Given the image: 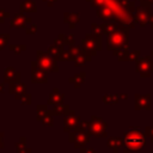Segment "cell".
<instances>
[{
    "instance_id": "1",
    "label": "cell",
    "mask_w": 153,
    "mask_h": 153,
    "mask_svg": "<svg viewBox=\"0 0 153 153\" xmlns=\"http://www.w3.org/2000/svg\"><path fill=\"white\" fill-rule=\"evenodd\" d=\"M124 142L129 152L139 153L145 146V135L141 133L139 127H131L128 131L124 133Z\"/></svg>"
},
{
    "instance_id": "2",
    "label": "cell",
    "mask_w": 153,
    "mask_h": 153,
    "mask_svg": "<svg viewBox=\"0 0 153 153\" xmlns=\"http://www.w3.org/2000/svg\"><path fill=\"white\" fill-rule=\"evenodd\" d=\"M90 131L85 127L78 124L72 131H69V141L74 143L75 148H81L90 142Z\"/></svg>"
},
{
    "instance_id": "3",
    "label": "cell",
    "mask_w": 153,
    "mask_h": 153,
    "mask_svg": "<svg viewBox=\"0 0 153 153\" xmlns=\"http://www.w3.org/2000/svg\"><path fill=\"white\" fill-rule=\"evenodd\" d=\"M124 47H127V30L114 31L112 33L109 35V38H108L109 50L110 49L114 51H116L117 49L122 50V49H126Z\"/></svg>"
},
{
    "instance_id": "4",
    "label": "cell",
    "mask_w": 153,
    "mask_h": 153,
    "mask_svg": "<svg viewBox=\"0 0 153 153\" xmlns=\"http://www.w3.org/2000/svg\"><path fill=\"white\" fill-rule=\"evenodd\" d=\"M106 122L99 117L92 116L90 120V126H88V131L91 135L97 136V137H103L106 136Z\"/></svg>"
},
{
    "instance_id": "5",
    "label": "cell",
    "mask_w": 153,
    "mask_h": 153,
    "mask_svg": "<svg viewBox=\"0 0 153 153\" xmlns=\"http://www.w3.org/2000/svg\"><path fill=\"white\" fill-rule=\"evenodd\" d=\"M37 62L39 63V66L45 69L47 72H57L59 68H57V63H56V60L54 57H51L49 54L47 53H43L41 50L37 51Z\"/></svg>"
},
{
    "instance_id": "6",
    "label": "cell",
    "mask_w": 153,
    "mask_h": 153,
    "mask_svg": "<svg viewBox=\"0 0 153 153\" xmlns=\"http://www.w3.org/2000/svg\"><path fill=\"white\" fill-rule=\"evenodd\" d=\"M136 71L140 73V75L142 78L151 76V73L153 72V61H152V57L151 56L149 57L147 56V57H143L140 61H137Z\"/></svg>"
},
{
    "instance_id": "7",
    "label": "cell",
    "mask_w": 153,
    "mask_h": 153,
    "mask_svg": "<svg viewBox=\"0 0 153 153\" xmlns=\"http://www.w3.org/2000/svg\"><path fill=\"white\" fill-rule=\"evenodd\" d=\"M32 72H31V80L32 82L36 84H42V82H47L48 81V76H47V71L43 69L38 62H32Z\"/></svg>"
},
{
    "instance_id": "8",
    "label": "cell",
    "mask_w": 153,
    "mask_h": 153,
    "mask_svg": "<svg viewBox=\"0 0 153 153\" xmlns=\"http://www.w3.org/2000/svg\"><path fill=\"white\" fill-rule=\"evenodd\" d=\"M37 121H39L43 126H53V112L47 109L45 105H38L37 106Z\"/></svg>"
},
{
    "instance_id": "9",
    "label": "cell",
    "mask_w": 153,
    "mask_h": 153,
    "mask_svg": "<svg viewBox=\"0 0 153 153\" xmlns=\"http://www.w3.org/2000/svg\"><path fill=\"white\" fill-rule=\"evenodd\" d=\"M63 121H65V127H63V129H65V131L69 133V131H72L74 128H76V126L80 123V117H79L78 115H75V112L69 109V111L63 116Z\"/></svg>"
},
{
    "instance_id": "10",
    "label": "cell",
    "mask_w": 153,
    "mask_h": 153,
    "mask_svg": "<svg viewBox=\"0 0 153 153\" xmlns=\"http://www.w3.org/2000/svg\"><path fill=\"white\" fill-rule=\"evenodd\" d=\"M25 91H26V85L25 84H22L19 81L12 82L10 85V93L11 94H14V98L16 99H20L25 94Z\"/></svg>"
},
{
    "instance_id": "11",
    "label": "cell",
    "mask_w": 153,
    "mask_h": 153,
    "mask_svg": "<svg viewBox=\"0 0 153 153\" xmlns=\"http://www.w3.org/2000/svg\"><path fill=\"white\" fill-rule=\"evenodd\" d=\"M135 109H146L149 110L151 109V96L149 94H136L135 96Z\"/></svg>"
},
{
    "instance_id": "12",
    "label": "cell",
    "mask_w": 153,
    "mask_h": 153,
    "mask_svg": "<svg viewBox=\"0 0 153 153\" xmlns=\"http://www.w3.org/2000/svg\"><path fill=\"white\" fill-rule=\"evenodd\" d=\"M19 76L20 74L13 68V67H7L5 69V74H4V79H5V82H17L19 81Z\"/></svg>"
},
{
    "instance_id": "13",
    "label": "cell",
    "mask_w": 153,
    "mask_h": 153,
    "mask_svg": "<svg viewBox=\"0 0 153 153\" xmlns=\"http://www.w3.org/2000/svg\"><path fill=\"white\" fill-rule=\"evenodd\" d=\"M63 98H65V96L61 94V93H59V90L57 88H54L53 93L49 96L48 104L51 105V106H55V105H57L60 103H63Z\"/></svg>"
},
{
    "instance_id": "14",
    "label": "cell",
    "mask_w": 153,
    "mask_h": 153,
    "mask_svg": "<svg viewBox=\"0 0 153 153\" xmlns=\"http://www.w3.org/2000/svg\"><path fill=\"white\" fill-rule=\"evenodd\" d=\"M85 76H86V73H84V72L82 73H78L74 76L69 78V82H72L75 88H79L81 86V84L85 81Z\"/></svg>"
},
{
    "instance_id": "15",
    "label": "cell",
    "mask_w": 153,
    "mask_h": 153,
    "mask_svg": "<svg viewBox=\"0 0 153 153\" xmlns=\"http://www.w3.org/2000/svg\"><path fill=\"white\" fill-rule=\"evenodd\" d=\"M68 111H69V106H68V105H65L63 103H60V104L53 106V110H51L53 115H63V116H65Z\"/></svg>"
},
{
    "instance_id": "16",
    "label": "cell",
    "mask_w": 153,
    "mask_h": 153,
    "mask_svg": "<svg viewBox=\"0 0 153 153\" xmlns=\"http://www.w3.org/2000/svg\"><path fill=\"white\" fill-rule=\"evenodd\" d=\"M108 146L111 148H118V147H124L126 142L123 139H120V137H110L108 140Z\"/></svg>"
},
{
    "instance_id": "17",
    "label": "cell",
    "mask_w": 153,
    "mask_h": 153,
    "mask_svg": "<svg viewBox=\"0 0 153 153\" xmlns=\"http://www.w3.org/2000/svg\"><path fill=\"white\" fill-rule=\"evenodd\" d=\"M25 22H30V19L29 18H25V17H22V16H18L14 19H12L11 25L12 26H16V27H23L25 25Z\"/></svg>"
},
{
    "instance_id": "18",
    "label": "cell",
    "mask_w": 153,
    "mask_h": 153,
    "mask_svg": "<svg viewBox=\"0 0 153 153\" xmlns=\"http://www.w3.org/2000/svg\"><path fill=\"white\" fill-rule=\"evenodd\" d=\"M81 55V50L79 47H71L69 50H68V60H72V61H75V59L78 56Z\"/></svg>"
},
{
    "instance_id": "19",
    "label": "cell",
    "mask_w": 153,
    "mask_h": 153,
    "mask_svg": "<svg viewBox=\"0 0 153 153\" xmlns=\"http://www.w3.org/2000/svg\"><path fill=\"white\" fill-rule=\"evenodd\" d=\"M118 99H120L118 94H105L103 97V102L105 104H115V103H117Z\"/></svg>"
},
{
    "instance_id": "20",
    "label": "cell",
    "mask_w": 153,
    "mask_h": 153,
    "mask_svg": "<svg viewBox=\"0 0 153 153\" xmlns=\"http://www.w3.org/2000/svg\"><path fill=\"white\" fill-rule=\"evenodd\" d=\"M16 151H17V153H31V149L26 148L25 143H23V142L16 143Z\"/></svg>"
},
{
    "instance_id": "21",
    "label": "cell",
    "mask_w": 153,
    "mask_h": 153,
    "mask_svg": "<svg viewBox=\"0 0 153 153\" xmlns=\"http://www.w3.org/2000/svg\"><path fill=\"white\" fill-rule=\"evenodd\" d=\"M25 49H26L25 45H10V50H11V51H14L16 54L22 53V51L25 50Z\"/></svg>"
},
{
    "instance_id": "22",
    "label": "cell",
    "mask_w": 153,
    "mask_h": 153,
    "mask_svg": "<svg viewBox=\"0 0 153 153\" xmlns=\"http://www.w3.org/2000/svg\"><path fill=\"white\" fill-rule=\"evenodd\" d=\"M19 100H20V103H22V104H24V105H29V104L31 103V96H30V94H27V93H25V94H24Z\"/></svg>"
},
{
    "instance_id": "23",
    "label": "cell",
    "mask_w": 153,
    "mask_h": 153,
    "mask_svg": "<svg viewBox=\"0 0 153 153\" xmlns=\"http://www.w3.org/2000/svg\"><path fill=\"white\" fill-rule=\"evenodd\" d=\"M10 36L8 35H0V50L7 44V41H8Z\"/></svg>"
},
{
    "instance_id": "24",
    "label": "cell",
    "mask_w": 153,
    "mask_h": 153,
    "mask_svg": "<svg viewBox=\"0 0 153 153\" xmlns=\"http://www.w3.org/2000/svg\"><path fill=\"white\" fill-rule=\"evenodd\" d=\"M80 153H96V151L93 148H90V147H81Z\"/></svg>"
},
{
    "instance_id": "25",
    "label": "cell",
    "mask_w": 153,
    "mask_h": 153,
    "mask_svg": "<svg viewBox=\"0 0 153 153\" xmlns=\"http://www.w3.org/2000/svg\"><path fill=\"white\" fill-rule=\"evenodd\" d=\"M114 153H120V147L118 148H114ZM121 153H129V149L124 146V147H122V152Z\"/></svg>"
},
{
    "instance_id": "26",
    "label": "cell",
    "mask_w": 153,
    "mask_h": 153,
    "mask_svg": "<svg viewBox=\"0 0 153 153\" xmlns=\"http://www.w3.org/2000/svg\"><path fill=\"white\" fill-rule=\"evenodd\" d=\"M2 137H4V134L0 131V148H2V146H4L2 145Z\"/></svg>"
},
{
    "instance_id": "27",
    "label": "cell",
    "mask_w": 153,
    "mask_h": 153,
    "mask_svg": "<svg viewBox=\"0 0 153 153\" xmlns=\"http://www.w3.org/2000/svg\"><path fill=\"white\" fill-rule=\"evenodd\" d=\"M4 91V84H0V93Z\"/></svg>"
},
{
    "instance_id": "28",
    "label": "cell",
    "mask_w": 153,
    "mask_h": 153,
    "mask_svg": "<svg viewBox=\"0 0 153 153\" xmlns=\"http://www.w3.org/2000/svg\"><path fill=\"white\" fill-rule=\"evenodd\" d=\"M151 140H152V142H153V137H151Z\"/></svg>"
}]
</instances>
